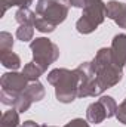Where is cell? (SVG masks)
I'll use <instances>...</instances> for the list:
<instances>
[{
	"label": "cell",
	"mask_w": 126,
	"mask_h": 127,
	"mask_svg": "<svg viewBox=\"0 0 126 127\" xmlns=\"http://www.w3.org/2000/svg\"><path fill=\"white\" fill-rule=\"evenodd\" d=\"M92 69L95 72V78L96 83L101 89V92H105L107 89L119 84V81L122 80V69L120 66H117L113 62V56H111V49L108 47H102L96 52L94 61L91 62Z\"/></svg>",
	"instance_id": "obj_1"
},
{
	"label": "cell",
	"mask_w": 126,
	"mask_h": 127,
	"mask_svg": "<svg viewBox=\"0 0 126 127\" xmlns=\"http://www.w3.org/2000/svg\"><path fill=\"white\" fill-rule=\"evenodd\" d=\"M46 77L48 83L55 87V96L58 102L71 103L79 97V78L76 69L55 68Z\"/></svg>",
	"instance_id": "obj_2"
},
{
	"label": "cell",
	"mask_w": 126,
	"mask_h": 127,
	"mask_svg": "<svg viewBox=\"0 0 126 127\" xmlns=\"http://www.w3.org/2000/svg\"><path fill=\"white\" fill-rule=\"evenodd\" d=\"M30 49L33 52V62H36L43 71H46L60 58V47L46 37L33 38Z\"/></svg>",
	"instance_id": "obj_3"
},
{
	"label": "cell",
	"mask_w": 126,
	"mask_h": 127,
	"mask_svg": "<svg viewBox=\"0 0 126 127\" xmlns=\"http://www.w3.org/2000/svg\"><path fill=\"white\" fill-rule=\"evenodd\" d=\"M104 19H105V3L101 0L88 4L83 9L82 16L76 22V30L80 34H91L104 22Z\"/></svg>",
	"instance_id": "obj_4"
},
{
	"label": "cell",
	"mask_w": 126,
	"mask_h": 127,
	"mask_svg": "<svg viewBox=\"0 0 126 127\" xmlns=\"http://www.w3.org/2000/svg\"><path fill=\"white\" fill-rule=\"evenodd\" d=\"M36 15L57 27L67 19L68 4L60 0H39L36 4Z\"/></svg>",
	"instance_id": "obj_5"
},
{
	"label": "cell",
	"mask_w": 126,
	"mask_h": 127,
	"mask_svg": "<svg viewBox=\"0 0 126 127\" xmlns=\"http://www.w3.org/2000/svg\"><path fill=\"white\" fill-rule=\"evenodd\" d=\"M76 69L79 78V97H89V96H99L102 92L96 83L95 72L92 69L91 62H82Z\"/></svg>",
	"instance_id": "obj_6"
},
{
	"label": "cell",
	"mask_w": 126,
	"mask_h": 127,
	"mask_svg": "<svg viewBox=\"0 0 126 127\" xmlns=\"http://www.w3.org/2000/svg\"><path fill=\"white\" fill-rule=\"evenodd\" d=\"M0 84H1V89L3 90H10V92L21 93L28 86V80L25 78V75L22 72L10 71V72H4L1 75Z\"/></svg>",
	"instance_id": "obj_7"
},
{
	"label": "cell",
	"mask_w": 126,
	"mask_h": 127,
	"mask_svg": "<svg viewBox=\"0 0 126 127\" xmlns=\"http://www.w3.org/2000/svg\"><path fill=\"white\" fill-rule=\"evenodd\" d=\"M105 16L113 19L120 28H126V4L117 0L105 3Z\"/></svg>",
	"instance_id": "obj_8"
},
{
	"label": "cell",
	"mask_w": 126,
	"mask_h": 127,
	"mask_svg": "<svg viewBox=\"0 0 126 127\" xmlns=\"http://www.w3.org/2000/svg\"><path fill=\"white\" fill-rule=\"evenodd\" d=\"M110 49H111L113 62L120 68L126 66V34L114 35Z\"/></svg>",
	"instance_id": "obj_9"
},
{
	"label": "cell",
	"mask_w": 126,
	"mask_h": 127,
	"mask_svg": "<svg viewBox=\"0 0 126 127\" xmlns=\"http://www.w3.org/2000/svg\"><path fill=\"white\" fill-rule=\"evenodd\" d=\"M86 118L89 123L92 124H99L107 118V111L104 108V105L101 103V100L98 99L96 102H92L88 109H86Z\"/></svg>",
	"instance_id": "obj_10"
},
{
	"label": "cell",
	"mask_w": 126,
	"mask_h": 127,
	"mask_svg": "<svg viewBox=\"0 0 126 127\" xmlns=\"http://www.w3.org/2000/svg\"><path fill=\"white\" fill-rule=\"evenodd\" d=\"M0 62H1V65H3L4 68L12 69V71H16V69H19V66H21V58H19L15 52H12V50H9V52H1V53H0Z\"/></svg>",
	"instance_id": "obj_11"
},
{
	"label": "cell",
	"mask_w": 126,
	"mask_h": 127,
	"mask_svg": "<svg viewBox=\"0 0 126 127\" xmlns=\"http://www.w3.org/2000/svg\"><path fill=\"white\" fill-rule=\"evenodd\" d=\"M25 95L31 99L33 102H40L45 97V87L40 81H31L27 87H25Z\"/></svg>",
	"instance_id": "obj_12"
},
{
	"label": "cell",
	"mask_w": 126,
	"mask_h": 127,
	"mask_svg": "<svg viewBox=\"0 0 126 127\" xmlns=\"http://www.w3.org/2000/svg\"><path fill=\"white\" fill-rule=\"evenodd\" d=\"M0 127H22L21 126V121H19V112L15 108L6 111L1 115Z\"/></svg>",
	"instance_id": "obj_13"
},
{
	"label": "cell",
	"mask_w": 126,
	"mask_h": 127,
	"mask_svg": "<svg viewBox=\"0 0 126 127\" xmlns=\"http://www.w3.org/2000/svg\"><path fill=\"white\" fill-rule=\"evenodd\" d=\"M36 12H33L30 7H19L15 13V21L22 25V24H31L34 25V21H36Z\"/></svg>",
	"instance_id": "obj_14"
},
{
	"label": "cell",
	"mask_w": 126,
	"mask_h": 127,
	"mask_svg": "<svg viewBox=\"0 0 126 127\" xmlns=\"http://www.w3.org/2000/svg\"><path fill=\"white\" fill-rule=\"evenodd\" d=\"M43 72H45V71H43L36 62H33V61L28 62V64H25V66H24V69H22V74L25 75V78H27L28 81H37Z\"/></svg>",
	"instance_id": "obj_15"
},
{
	"label": "cell",
	"mask_w": 126,
	"mask_h": 127,
	"mask_svg": "<svg viewBox=\"0 0 126 127\" xmlns=\"http://www.w3.org/2000/svg\"><path fill=\"white\" fill-rule=\"evenodd\" d=\"M34 35V25L31 24H22L16 30V38L21 41H30Z\"/></svg>",
	"instance_id": "obj_16"
},
{
	"label": "cell",
	"mask_w": 126,
	"mask_h": 127,
	"mask_svg": "<svg viewBox=\"0 0 126 127\" xmlns=\"http://www.w3.org/2000/svg\"><path fill=\"white\" fill-rule=\"evenodd\" d=\"M99 100H101V103L104 105V108L107 111V118L116 117V112H117V103H116V100L111 96H101Z\"/></svg>",
	"instance_id": "obj_17"
},
{
	"label": "cell",
	"mask_w": 126,
	"mask_h": 127,
	"mask_svg": "<svg viewBox=\"0 0 126 127\" xmlns=\"http://www.w3.org/2000/svg\"><path fill=\"white\" fill-rule=\"evenodd\" d=\"M31 103H33V100L25 95V92H21L19 96H18V99H16V102H15V106H13V108H15L18 112H25V111L30 109Z\"/></svg>",
	"instance_id": "obj_18"
},
{
	"label": "cell",
	"mask_w": 126,
	"mask_h": 127,
	"mask_svg": "<svg viewBox=\"0 0 126 127\" xmlns=\"http://www.w3.org/2000/svg\"><path fill=\"white\" fill-rule=\"evenodd\" d=\"M13 49V37L7 31L0 32V53L1 52H9Z\"/></svg>",
	"instance_id": "obj_19"
},
{
	"label": "cell",
	"mask_w": 126,
	"mask_h": 127,
	"mask_svg": "<svg viewBox=\"0 0 126 127\" xmlns=\"http://www.w3.org/2000/svg\"><path fill=\"white\" fill-rule=\"evenodd\" d=\"M33 3V0H1V16L6 13V10L12 6L18 7H28Z\"/></svg>",
	"instance_id": "obj_20"
},
{
	"label": "cell",
	"mask_w": 126,
	"mask_h": 127,
	"mask_svg": "<svg viewBox=\"0 0 126 127\" xmlns=\"http://www.w3.org/2000/svg\"><path fill=\"white\" fill-rule=\"evenodd\" d=\"M34 28L37 30V31L40 32H45V34H49V32L55 31V25H52L51 22H48V21H45L43 18H40V16H36V21H34Z\"/></svg>",
	"instance_id": "obj_21"
},
{
	"label": "cell",
	"mask_w": 126,
	"mask_h": 127,
	"mask_svg": "<svg viewBox=\"0 0 126 127\" xmlns=\"http://www.w3.org/2000/svg\"><path fill=\"white\" fill-rule=\"evenodd\" d=\"M116 118L126 126V99L117 106V112H116Z\"/></svg>",
	"instance_id": "obj_22"
},
{
	"label": "cell",
	"mask_w": 126,
	"mask_h": 127,
	"mask_svg": "<svg viewBox=\"0 0 126 127\" xmlns=\"http://www.w3.org/2000/svg\"><path fill=\"white\" fill-rule=\"evenodd\" d=\"M64 127H91V126H89V123H88L86 120H83V118H74V120L68 121Z\"/></svg>",
	"instance_id": "obj_23"
},
{
	"label": "cell",
	"mask_w": 126,
	"mask_h": 127,
	"mask_svg": "<svg viewBox=\"0 0 126 127\" xmlns=\"http://www.w3.org/2000/svg\"><path fill=\"white\" fill-rule=\"evenodd\" d=\"M68 6L83 9V7H85V0H68Z\"/></svg>",
	"instance_id": "obj_24"
},
{
	"label": "cell",
	"mask_w": 126,
	"mask_h": 127,
	"mask_svg": "<svg viewBox=\"0 0 126 127\" xmlns=\"http://www.w3.org/2000/svg\"><path fill=\"white\" fill-rule=\"evenodd\" d=\"M22 127H40L36 121H33V120H27V121H24V124Z\"/></svg>",
	"instance_id": "obj_25"
},
{
	"label": "cell",
	"mask_w": 126,
	"mask_h": 127,
	"mask_svg": "<svg viewBox=\"0 0 126 127\" xmlns=\"http://www.w3.org/2000/svg\"><path fill=\"white\" fill-rule=\"evenodd\" d=\"M40 127H57V126H48V124H43V126H40Z\"/></svg>",
	"instance_id": "obj_26"
},
{
	"label": "cell",
	"mask_w": 126,
	"mask_h": 127,
	"mask_svg": "<svg viewBox=\"0 0 126 127\" xmlns=\"http://www.w3.org/2000/svg\"><path fill=\"white\" fill-rule=\"evenodd\" d=\"M60 1H64V3H67V4H68V0H60Z\"/></svg>",
	"instance_id": "obj_27"
},
{
	"label": "cell",
	"mask_w": 126,
	"mask_h": 127,
	"mask_svg": "<svg viewBox=\"0 0 126 127\" xmlns=\"http://www.w3.org/2000/svg\"><path fill=\"white\" fill-rule=\"evenodd\" d=\"M125 68H126V66H125Z\"/></svg>",
	"instance_id": "obj_28"
}]
</instances>
